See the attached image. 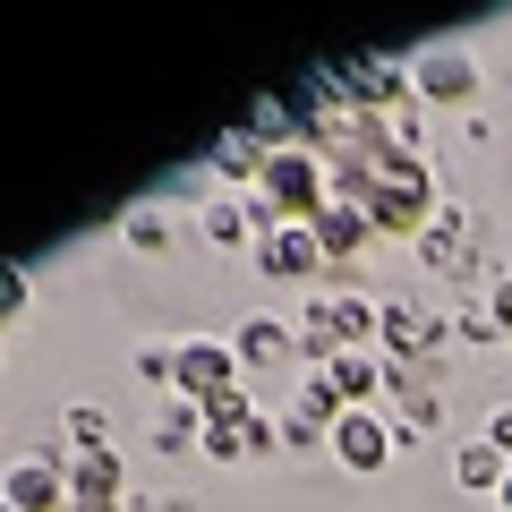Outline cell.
<instances>
[{"mask_svg": "<svg viewBox=\"0 0 512 512\" xmlns=\"http://www.w3.org/2000/svg\"><path fill=\"white\" fill-rule=\"evenodd\" d=\"M256 205L274 222H316L333 205V171L316 146H274L265 154V171H256Z\"/></svg>", "mask_w": 512, "mask_h": 512, "instance_id": "1", "label": "cell"}, {"mask_svg": "<svg viewBox=\"0 0 512 512\" xmlns=\"http://www.w3.org/2000/svg\"><path fill=\"white\" fill-rule=\"evenodd\" d=\"M325 77L350 94V111H367V120H376V111H402V103H410V69H402V60H384V52L325 60Z\"/></svg>", "mask_w": 512, "mask_h": 512, "instance_id": "2", "label": "cell"}, {"mask_svg": "<svg viewBox=\"0 0 512 512\" xmlns=\"http://www.w3.org/2000/svg\"><path fill=\"white\" fill-rule=\"evenodd\" d=\"M171 384H180V402H222V393H239V350L231 342H205V333H188L180 350H171Z\"/></svg>", "mask_w": 512, "mask_h": 512, "instance_id": "3", "label": "cell"}, {"mask_svg": "<svg viewBox=\"0 0 512 512\" xmlns=\"http://www.w3.org/2000/svg\"><path fill=\"white\" fill-rule=\"evenodd\" d=\"M393 427H384V410H342V419H333V461H342L350 478H376L384 461H393Z\"/></svg>", "mask_w": 512, "mask_h": 512, "instance_id": "4", "label": "cell"}, {"mask_svg": "<svg viewBox=\"0 0 512 512\" xmlns=\"http://www.w3.org/2000/svg\"><path fill=\"white\" fill-rule=\"evenodd\" d=\"M0 504H9V512H69V461L26 453L18 470L0 478Z\"/></svg>", "mask_w": 512, "mask_h": 512, "instance_id": "5", "label": "cell"}, {"mask_svg": "<svg viewBox=\"0 0 512 512\" xmlns=\"http://www.w3.org/2000/svg\"><path fill=\"white\" fill-rule=\"evenodd\" d=\"M410 94H419V103H470L478 94V60L461 52V43H436V52L410 60Z\"/></svg>", "mask_w": 512, "mask_h": 512, "instance_id": "6", "label": "cell"}, {"mask_svg": "<svg viewBox=\"0 0 512 512\" xmlns=\"http://www.w3.org/2000/svg\"><path fill=\"white\" fill-rule=\"evenodd\" d=\"M256 265L274 282H308V274H325V248H316L308 222H274V231L256 239Z\"/></svg>", "mask_w": 512, "mask_h": 512, "instance_id": "7", "label": "cell"}, {"mask_svg": "<svg viewBox=\"0 0 512 512\" xmlns=\"http://www.w3.org/2000/svg\"><path fill=\"white\" fill-rule=\"evenodd\" d=\"M120 453H111V444H103V453H77L69 461V512H120Z\"/></svg>", "mask_w": 512, "mask_h": 512, "instance_id": "8", "label": "cell"}, {"mask_svg": "<svg viewBox=\"0 0 512 512\" xmlns=\"http://www.w3.org/2000/svg\"><path fill=\"white\" fill-rule=\"evenodd\" d=\"M231 350H239V367L265 376V367H291V359H299V333L282 325V316H248V325L231 333Z\"/></svg>", "mask_w": 512, "mask_h": 512, "instance_id": "9", "label": "cell"}, {"mask_svg": "<svg viewBox=\"0 0 512 512\" xmlns=\"http://www.w3.org/2000/svg\"><path fill=\"white\" fill-rule=\"evenodd\" d=\"M308 231H316V248H325V265H342V256H359L367 239H376V222H367V205H342V197H333Z\"/></svg>", "mask_w": 512, "mask_h": 512, "instance_id": "10", "label": "cell"}, {"mask_svg": "<svg viewBox=\"0 0 512 512\" xmlns=\"http://www.w3.org/2000/svg\"><path fill=\"white\" fill-rule=\"evenodd\" d=\"M325 376H333V393H342L350 410H376V384H384V359H376V350H342V359H333Z\"/></svg>", "mask_w": 512, "mask_h": 512, "instance_id": "11", "label": "cell"}, {"mask_svg": "<svg viewBox=\"0 0 512 512\" xmlns=\"http://www.w3.org/2000/svg\"><path fill=\"white\" fill-rule=\"evenodd\" d=\"M504 470H512V461L495 453L487 436H478V444H461V453H453V487H470V495H504Z\"/></svg>", "mask_w": 512, "mask_h": 512, "instance_id": "12", "label": "cell"}, {"mask_svg": "<svg viewBox=\"0 0 512 512\" xmlns=\"http://www.w3.org/2000/svg\"><path fill=\"white\" fill-rule=\"evenodd\" d=\"M205 163H214L222 180H256V171H265V146H256L248 128H222L214 146H205Z\"/></svg>", "mask_w": 512, "mask_h": 512, "instance_id": "13", "label": "cell"}, {"mask_svg": "<svg viewBox=\"0 0 512 512\" xmlns=\"http://www.w3.org/2000/svg\"><path fill=\"white\" fill-rule=\"evenodd\" d=\"M120 239H128L137 256H171V214H163V205H128V214H120Z\"/></svg>", "mask_w": 512, "mask_h": 512, "instance_id": "14", "label": "cell"}, {"mask_svg": "<svg viewBox=\"0 0 512 512\" xmlns=\"http://www.w3.org/2000/svg\"><path fill=\"white\" fill-rule=\"evenodd\" d=\"M197 222H205V239H214V248H248V231H256V214H248L239 197H214Z\"/></svg>", "mask_w": 512, "mask_h": 512, "instance_id": "15", "label": "cell"}, {"mask_svg": "<svg viewBox=\"0 0 512 512\" xmlns=\"http://www.w3.org/2000/svg\"><path fill=\"white\" fill-rule=\"evenodd\" d=\"M69 436H77V453H103V444H111V419L77 402V410H69Z\"/></svg>", "mask_w": 512, "mask_h": 512, "instance_id": "16", "label": "cell"}, {"mask_svg": "<svg viewBox=\"0 0 512 512\" xmlns=\"http://www.w3.org/2000/svg\"><path fill=\"white\" fill-rule=\"evenodd\" d=\"M436 427H444L436 393H410V410H402V436H436Z\"/></svg>", "mask_w": 512, "mask_h": 512, "instance_id": "17", "label": "cell"}, {"mask_svg": "<svg viewBox=\"0 0 512 512\" xmlns=\"http://www.w3.org/2000/svg\"><path fill=\"white\" fill-rule=\"evenodd\" d=\"M0 316H26V274L0 256Z\"/></svg>", "mask_w": 512, "mask_h": 512, "instance_id": "18", "label": "cell"}, {"mask_svg": "<svg viewBox=\"0 0 512 512\" xmlns=\"http://www.w3.org/2000/svg\"><path fill=\"white\" fill-rule=\"evenodd\" d=\"M487 308H495V333L512 342V274H495V291H487Z\"/></svg>", "mask_w": 512, "mask_h": 512, "instance_id": "19", "label": "cell"}, {"mask_svg": "<svg viewBox=\"0 0 512 512\" xmlns=\"http://www.w3.org/2000/svg\"><path fill=\"white\" fill-rule=\"evenodd\" d=\"M487 444H495V453L512 461V402H504V410H495V419H487Z\"/></svg>", "mask_w": 512, "mask_h": 512, "instance_id": "20", "label": "cell"}, {"mask_svg": "<svg viewBox=\"0 0 512 512\" xmlns=\"http://www.w3.org/2000/svg\"><path fill=\"white\" fill-rule=\"evenodd\" d=\"M495 512H512V470H504V495H495Z\"/></svg>", "mask_w": 512, "mask_h": 512, "instance_id": "21", "label": "cell"}, {"mask_svg": "<svg viewBox=\"0 0 512 512\" xmlns=\"http://www.w3.org/2000/svg\"><path fill=\"white\" fill-rule=\"evenodd\" d=\"M0 512H9V504H0Z\"/></svg>", "mask_w": 512, "mask_h": 512, "instance_id": "22", "label": "cell"}]
</instances>
